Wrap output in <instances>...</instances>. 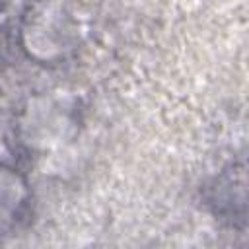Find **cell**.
Segmentation results:
<instances>
[{
  "label": "cell",
  "instance_id": "7a4b0ae2",
  "mask_svg": "<svg viewBox=\"0 0 249 249\" xmlns=\"http://www.w3.org/2000/svg\"><path fill=\"white\" fill-rule=\"evenodd\" d=\"M29 214L27 183L12 167L0 163V239L16 231Z\"/></svg>",
  "mask_w": 249,
  "mask_h": 249
},
{
  "label": "cell",
  "instance_id": "6da1fadb",
  "mask_svg": "<svg viewBox=\"0 0 249 249\" xmlns=\"http://www.w3.org/2000/svg\"><path fill=\"white\" fill-rule=\"evenodd\" d=\"M27 25H37V27H49L47 39L39 45V49L33 53V56L39 54V51L47 49L45 58L51 60L53 54L64 56L68 49L76 43V29L78 23L68 12V8L62 4V0H41L29 8V14H25Z\"/></svg>",
  "mask_w": 249,
  "mask_h": 249
}]
</instances>
